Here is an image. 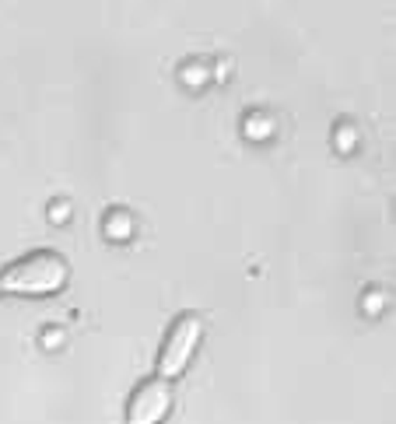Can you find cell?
Segmentation results:
<instances>
[{"label":"cell","mask_w":396,"mask_h":424,"mask_svg":"<svg viewBox=\"0 0 396 424\" xmlns=\"http://www.w3.org/2000/svg\"><path fill=\"white\" fill-rule=\"evenodd\" d=\"M67 259L60 252H28L21 259H15L11 267L0 277V291H11V295H53L67 284Z\"/></svg>","instance_id":"cell-1"},{"label":"cell","mask_w":396,"mask_h":424,"mask_svg":"<svg viewBox=\"0 0 396 424\" xmlns=\"http://www.w3.org/2000/svg\"><path fill=\"white\" fill-rule=\"evenodd\" d=\"M49 218H53V221H67V218H71V203H67V200L49 203Z\"/></svg>","instance_id":"cell-9"},{"label":"cell","mask_w":396,"mask_h":424,"mask_svg":"<svg viewBox=\"0 0 396 424\" xmlns=\"http://www.w3.org/2000/svg\"><path fill=\"white\" fill-rule=\"evenodd\" d=\"M60 344H64V330H56V326H53V330H46V333H42V347H49V351H53V347H60Z\"/></svg>","instance_id":"cell-10"},{"label":"cell","mask_w":396,"mask_h":424,"mask_svg":"<svg viewBox=\"0 0 396 424\" xmlns=\"http://www.w3.org/2000/svg\"><path fill=\"white\" fill-rule=\"evenodd\" d=\"M102 232H105V239H112V242H127V239L134 235V214H130V210H109Z\"/></svg>","instance_id":"cell-4"},{"label":"cell","mask_w":396,"mask_h":424,"mask_svg":"<svg viewBox=\"0 0 396 424\" xmlns=\"http://www.w3.org/2000/svg\"><path fill=\"white\" fill-rule=\"evenodd\" d=\"M207 77H210V71H207L204 64H197V60H190V64L179 67V81H183L186 88H200Z\"/></svg>","instance_id":"cell-6"},{"label":"cell","mask_w":396,"mask_h":424,"mask_svg":"<svg viewBox=\"0 0 396 424\" xmlns=\"http://www.w3.org/2000/svg\"><path fill=\"white\" fill-rule=\"evenodd\" d=\"M200 333H204V320L197 312L176 315V323L168 326L161 354H158V379L172 382L183 372V368L190 365V358H193V351H197V344H200Z\"/></svg>","instance_id":"cell-2"},{"label":"cell","mask_w":396,"mask_h":424,"mask_svg":"<svg viewBox=\"0 0 396 424\" xmlns=\"http://www.w3.org/2000/svg\"><path fill=\"white\" fill-rule=\"evenodd\" d=\"M361 308L365 312H382L386 308V291H379V288H372V291H365V298H361Z\"/></svg>","instance_id":"cell-8"},{"label":"cell","mask_w":396,"mask_h":424,"mask_svg":"<svg viewBox=\"0 0 396 424\" xmlns=\"http://www.w3.org/2000/svg\"><path fill=\"white\" fill-rule=\"evenodd\" d=\"M214 77H217V81L228 77V64H217V67H214Z\"/></svg>","instance_id":"cell-11"},{"label":"cell","mask_w":396,"mask_h":424,"mask_svg":"<svg viewBox=\"0 0 396 424\" xmlns=\"http://www.w3.org/2000/svg\"><path fill=\"white\" fill-rule=\"evenodd\" d=\"M333 144H336V151H354V144H358V130L351 127V123H341L333 130Z\"/></svg>","instance_id":"cell-7"},{"label":"cell","mask_w":396,"mask_h":424,"mask_svg":"<svg viewBox=\"0 0 396 424\" xmlns=\"http://www.w3.org/2000/svg\"><path fill=\"white\" fill-rule=\"evenodd\" d=\"M242 130H246L249 140H267V137L277 130V123H273L267 113H249V116L242 120Z\"/></svg>","instance_id":"cell-5"},{"label":"cell","mask_w":396,"mask_h":424,"mask_svg":"<svg viewBox=\"0 0 396 424\" xmlns=\"http://www.w3.org/2000/svg\"><path fill=\"white\" fill-rule=\"evenodd\" d=\"M168 407H172V382L158 376L144 379L127 403V424H161Z\"/></svg>","instance_id":"cell-3"}]
</instances>
